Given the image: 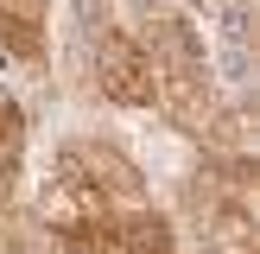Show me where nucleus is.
Here are the masks:
<instances>
[{
  "label": "nucleus",
  "instance_id": "nucleus-2",
  "mask_svg": "<svg viewBox=\"0 0 260 254\" xmlns=\"http://www.w3.org/2000/svg\"><path fill=\"white\" fill-rule=\"evenodd\" d=\"M127 210H146L140 165L108 140H70L57 152V178H51V197H45L51 229L95 223V216H127Z\"/></svg>",
  "mask_w": 260,
  "mask_h": 254
},
{
  "label": "nucleus",
  "instance_id": "nucleus-5",
  "mask_svg": "<svg viewBox=\"0 0 260 254\" xmlns=\"http://www.w3.org/2000/svg\"><path fill=\"white\" fill-rule=\"evenodd\" d=\"M89 76H95V96L114 108H152V64L127 25H89Z\"/></svg>",
  "mask_w": 260,
  "mask_h": 254
},
{
  "label": "nucleus",
  "instance_id": "nucleus-1",
  "mask_svg": "<svg viewBox=\"0 0 260 254\" xmlns=\"http://www.w3.org/2000/svg\"><path fill=\"white\" fill-rule=\"evenodd\" d=\"M152 64V108H165V121L184 127L190 140H210L216 159H248V134H241V114L229 108L222 83H216L210 57H203V38L184 13L172 7H134V25Z\"/></svg>",
  "mask_w": 260,
  "mask_h": 254
},
{
  "label": "nucleus",
  "instance_id": "nucleus-7",
  "mask_svg": "<svg viewBox=\"0 0 260 254\" xmlns=\"http://www.w3.org/2000/svg\"><path fill=\"white\" fill-rule=\"evenodd\" d=\"M19 172H25V108L0 89V203L19 190Z\"/></svg>",
  "mask_w": 260,
  "mask_h": 254
},
{
  "label": "nucleus",
  "instance_id": "nucleus-6",
  "mask_svg": "<svg viewBox=\"0 0 260 254\" xmlns=\"http://www.w3.org/2000/svg\"><path fill=\"white\" fill-rule=\"evenodd\" d=\"M51 0H0V51L19 64H45Z\"/></svg>",
  "mask_w": 260,
  "mask_h": 254
},
{
  "label": "nucleus",
  "instance_id": "nucleus-4",
  "mask_svg": "<svg viewBox=\"0 0 260 254\" xmlns=\"http://www.w3.org/2000/svg\"><path fill=\"white\" fill-rule=\"evenodd\" d=\"M51 254H178V235L165 229V216L127 210V216H95V223H63L45 241Z\"/></svg>",
  "mask_w": 260,
  "mask_h": 254
},
{
  "label": "nucleus",
  "instance_id": "nucleus-3",
  "mask_svg": "<svg viewBox=\"0 0 260 254\" xmlns=\"http://www.w3.org/2000/svg\"><path fill=\"white\" fill-rule=\"evenodd\" d=\"M190 223L210 254H254V172L248 159H210L184 184Z\"/></svg>",
  "mask_w": 260,
  "mask_h": 254
}]
</instances>
